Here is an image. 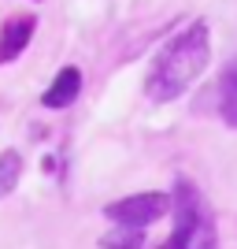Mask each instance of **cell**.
<instances>
[{
    "label": "cell",
    "instance_id": "6da1fadb",
    "mask_svg": "<svg viewBox=\"0 0 237 249\" xmlns=\"http://www.w3.org/2000/svg\"><path fill=\"white\" fill-rule=\"evenodd\" d=\"M207 60H211V30H207L204 19L189 22L186 30L171 37V41L159 49V56L148 67V78H144V89L156 104L178 101L189 86L204 74Z\"/></svg>",
    "mask_w": 237,
    "mask_h": 249
},
{
    "label": "cell",
    "instance_id": "277c9868",
    "mask_svg": "<svg viewBox=\"0 0 237 249\" xmlns=\"http://www.w3.org/2000/svg\"><path fill=\"white\" fill-rule=\"evenodd\" d=\"M78 93H82V71H78V67H63V71L52 78V86L45 89L41 104L52 108V112H60V108H71V104L78 101Z\"/></svg>",
    "mask_w": 237,
    "mask_h": 249
},
{
    "label": "cell",
    "instance_id": "7a4b0ae2",
    "mask_svg": "<svg viewBox=\"0 0 237 249\" xmlns=\"http://www.w3.org/2000/svg\"><path fill=\"white\" fill-rule=\"evenodd\" d=\"M174 231L159 249H219V231H215V216L204 205L196 182H189L186 175L174 178Z\"/></svg>",
    "mask_w": 237,
    "mask_h": 249
},
{
    "label": "cell",
    "instance_id": "ba28073f",
    "mask_svg": "<svg viewBox=\"0 0 237 249\" xmlns=\"http://www.w3.org/2000/svg\"><path fill=\"white\" fill-rule=\"evenodd\" d=\"M19 175H22V156L15 153V149L0 153V197L19 186Z\"/></svg>",
    "mask_w": 237,
    "mask_h": 249
},
{
    "label": "cell",
    "instance_id": "3957f363",
    "mask_svg": "<svg viewBox=\"0 0 237 249\" xmlns=\"http://www.w3.org/2000/svg\"><path fill=\"white\" fill-rule=\"evenodd\" d=\"M171 208V197L159 194V190H148V194H130V197H119L104 208V216L115 219V223H126V227H148Z\"/></svg>",
    "mask_w": 237,
    "mask_h": 249
},
{
    "label": "cell",
    "instance_id": "52a82bcc",
    "mask_svg": "<svg viewBox=\"0 0 237 249\" xmlns=\"http://www.w3.org/2000/svg\"><path fill=\"white\" fill-rule=\"evenodd\" d=\"M144 246V227H111L108 234H100V249H141Z\"/></svg>",
    "mask_w": 237,
    "mask_h": 249
},
{
    "label": "cell",
    "instance_id": "8992f818",
    "mask_svg": "<svg viewBox=\"0 0 237 249\" xmlns=\"http://www.w3.org/2000/svg\"><path fill=\"white\" fill-rule=\"evenodd\" d=\"M215 101H219V115H222V123L237 130V56H230L226 67H222V74H219Z\"/></svg>",
    "mask_w": 237,
    "mask_h": 249
},
{
    "label": "cell",
    "instance_id": "5b68a950",
    "mask_svg": "<svg viewBox=\"0 0 237 249\" xmlns=\"http://www.w3.org/2000/svg\"><path fill=\"white\" fill-rule=\"evenodd\" d=\"M33 30H37V22H33V15H15V19L4 22V30H0V63L15 60L26 45H30Z\"/></svg>",
    "mask_w": 237,
    "mask_h": 249
}]
</instances>
